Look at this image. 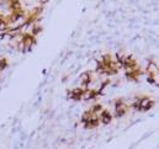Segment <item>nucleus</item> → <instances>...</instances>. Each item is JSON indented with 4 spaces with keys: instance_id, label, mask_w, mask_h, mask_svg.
<instances>
[{
    "instance_id": "obj_16",
    "label": "nucleus",
    "mask_w": 159,
    "mask_h": 149,
    "mask_svg": "<svg viewBox=\"0 0 159 149\" xmlns=\"http://www.w3.org/2000/svg\"><path fill=\"white\" fill-rule=\"evenodd\" d=\"M9 67V59L4 56H0V72L5 70Z\"/></svg>"
},
{
    "instance_id": "obj_10",
    "label": "nucleus",
    "mask_w": 159,
    "mask_h": 149,
    "mask_svg": "<svg viewBox=\"0 0 159 149\" xmlns=\"http://www.w3.org/2000/svg\"><path fill=\"white\" fill-rule=\"evenodd\" d=\"M99 126H100L99 116H94V117L89 118V120L83 124V127H84L85 129H95V128H98Z\"/></svg>"
},
{
    "instance_id": "obj_4",
    "label": "nucleus",
    "mask_w": 159,
    "mask_h": 149,
    "mask_svg": "<svg viewBox=\"0 0 159 149\" xmlns=\"http://www.w3.org/2000/svg\"><path fill=\"white\" fill-rule=\"evenodd\" d=\"M42 12H43V5H39L36 7H34L31 11L27 12L25 20L21 22V26L22 29L25 27H29V26H32L35 24H39V20L42 16Z\"/></svg>"
},
{
    "instance_id": "obj_6",
    "label": "nucleus",
    "mask_w": 159,
    "mask_h": 149,
    "mask_svg": "<svg viewBox=\"0 0 159 149\" xmlns=\"http://www.w3.org/2000/svg\"><path fill=\"white\" fill-rule=\"evenodd\" d=\"M93 81V72L91 70H86L84 73H81L79 76L80 88L83 89H89V85Z\"/></svg>"
},
{
    "instance_id": "obj_13",
    "label": "nucleus",
    "mask_w": 159,
    "mask_h": 149,
    "mask_svg": "<svg viewBox=\"0 0 159 149\" xmlns=\"http://www.w3.org/2000/svg\"><path fill=\"white\" fill-rule=\"evenodd\" d=\"M42 30H43V27L41 26L40 24H35V25H32L30 34H31V35H34V36L36 37V36H39L41 32H42Z\"/></svg>"
},
{
    "instance_id": "obj_15",
    "label": "nucleus",
    "mask_w": 159,
    "mask_h": 149,
    "mask_svg": "<svg viewBox=\"0 0 159 149\" xmlns=\"http://www.w3.org/2000/svg\"><path fill=\"white\" fill-rule=\"evenodd\" d=\"M110 79H106V80H104V81H101V84H100V86L96 89L98 90V93H99V95H102V93H104V90H105V88L106 86H109L110 85Z\"/></svg>"
},
{
    "instance_id": "obj_7",
    "label": "nucleus",
    "mask_w": 159,
    "mask_h": 149,
    "mask_svg": "<svg viewBox=\"0 0 159 149\" xmlns=\"http://www.w3.org/2000/svg\"><path fill=\"white\" fill-rule=\"evenodd\" d=\"M121 68H123L126 72H127V70L136 69V68H138V62H137V59H134V57H133V56L127 54V57H126L125 62L122 63Z\"/></svg>"
},
{
    "instance_id": "obj_9",
    "label": "nucleus",
    "mask_w": 159,
    "mask_h": 149,
    "mask_svg": "<svg viewBox=\"0 0 159 149\" xmlns=\"http://www.w3.org/2000/svg\"><path fill=\"white\" fill-rule=\"evenodd\" d=\"M112 118H114V115L109 111V110H105V109L100 112V115H99L100 123H102V124H105V126H106V124H110V123L112 122Z\"/></svg>"
},
{
    "instance_id": "obj_3",
    "label": "nucleus",
    "mask_w": 159,
    "mask_h": 149,
    "mask_svg": "<svg viewBox=\"0 0 159 149\" xmlns=\"http://www.w3.org/2000/svg\"><path fill=\"white\" fill-rule=\"evenodd\" d=\"M156 102L153 99H151L148 95H138L133 99L131 107L138 112H147L154 107Z\"/></svg>"
},
{
    "instance_id": "obj_14",
    "label": "nucleus",
    "mask_w": 159,
    "mask_h": 149,
    "mask_svg": "<svg viewBox=\"0 0 159 149\" xmlns=\"http://www.w3.org/2000/svg\"><path fill=\"white\" fill-rule=\"evenodd\" d=\"M90 111L93 112L94 115H98V113H100V112L104 110V107H102V105L101 104H99V102H96V104H94V105H91L90 106V109H89Z\"/></svg>"
},
{
    "instance_id": "obj_8",
    "label": "nucleus",
    "mask_w": 159,
    "mask_h": 149,
    "mask_svg": "<svg viewBox=\"0 0 159 149\" xmlns=\"http://www.w3.org/2000/svg\"><path fill=\"white\" fill-rule=\"evenodd\" d=\"M142 74H143V70L138 67V68H136V69L127 70V72L125 73V76H126V79L129 80V81H138V80H139V76Z\"/></svg>"
},
{
    "instance_id": "obj_5",
    "label": "nucleus",
    "mask_w": 159,
    "mask_h": 149,
    "mask_svg": "<svg viewBox=\"0 0 159 149\" xmlns=\"http://www.w3.org/2000/svg\"><path fill=\"white\" fill-rule=\"evenodd\" d=\"M85 90L86 89H83V88H73L70 90L67 91V97L72 101H77L79 102L81 100H84V95H85Z\"/></svg>"
},
{
    "instance_id": "obj_12",
    "label": "nucleus",
    "mask_w": 159,
    "mask_h": 149,
    "mask_svg": "<svg viewBox=\"0 0 159 149\" xmlns=\"http://www.w3.org/2000/svg\"><path fill=\"white\" fill-rule=\"evenodd\" d=\"M127 111H128V106H127V105H123V106L115 107V113H114V117H116V118H121V117L126 116Z\"/></svg>"
},
{
    "instance_id": "obj_11",
    "label": "nucleus",
    "mask_w": 159,
    "mask_h": 149,
    "mask_svg": "<svg viewBox=\"0 0 159 149\" xmlns=\"http://www.w3.org/2000/svg\"><path fill=\"white\" fill-rule=\"evenodd\" d=\"M100 95H99V93H98V90L96 89H86L85 90V95H84V100H95V99H98Z\"/></svg>"
},
{
    "instance_id": "obj_18",
    "label": "nucleus",
    "mask_w": 159,
    "mask_h": 149,
    "mask_svg": "<svg viewBox=\"0 0 159 149\" xmlns=\"http://www.w3.org/2000/svg\"><path fill=\"white\" fill-rule=\"evenodd\" d=\"M157 74L159 75V67H158V69H157Z\"/></svg>"
},
{
    "instance_id": "obj_1",
    "label": "nucleus",
    "mask_w": 159,
    "mask_h": 149,
    "mask_svg": "<svg viewBox=\"0 0 159 149\" xmlns=\"http://www.w3.org/2000/svg\"><path fill=\"white\" fill-rule=\"evenodd\" d=\"M121 69L119 63L114 59V57L110 53H104L100 59L96 61V67H95V72L101 75H117Z\"/></svg>"
},
{
    "instance_id": "obj_17",
    "label": "nucleus",
    "mask_w": 159,
    "mask_h": 149,
    "mask_svg": "<svg viewBox=\"0 0 159 149\" xmlns=\"http://www.w3.org/2000/svg\"><path fill=\"white\" fill-rule=\"evenodd\" d=\"M146 75H147V81L149 84H152V85H156L157 84V79H156L157 73H146Z\"/></svg>"
},
{
    "instance_id": "obj_2",
    "label": "nucleus",
    "mask_w": 159,
    "mask_h": 149,
    "mask_svg": "<svg viewBox=\"0 0 159 149\" xmlns=\"http://www.w3.org/2000/svg\"><path fill=\"white\" fill-rule=\"evenodd\" d=\"M15 42V44H14V47L17 49V51H20V52H22V53H26V52H30L31 49H32V47L36 44V42H37V38L35 37L34 35H31L30 32H22L21 35H20V37L19 39L16 38V39H14Z\"/></svg>"
}]
</instances>
